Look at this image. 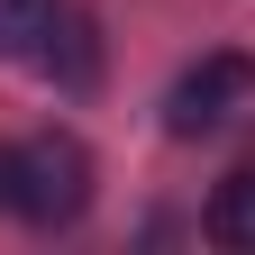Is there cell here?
Listing matches in <instances>:
<instances>
[{
	"label": "cell",
	"instance_id": "7a4b0ae2",
	"mask_svg": "<svg viewBox=\"0 0 255 255\" xmlns=\"http://www.w3.org/2000/svg\"><path fill=\"white\" fill-rule=\"evenodd\" d=\"M246 91H255V64H246V55H201V64L164 91V128H173V137H210Z\"/></svg>",
	"mask_w": 255,
	"mask_h": 255
},
{
	"label": "cell",
	"instance_id": "277c9868",
	"mask_svg": "<svg viewBox=\"0 0 255 255\" xmlns=\"http://www.w3.org/2000/svg\"><path fill=\"white\" fill-rule=\"evenodd\" d=\"M201 237H210V246H228V255H255V173H228V182L210 191Z\"/></svg>",
	"mask_w": 255,
	"mask_h": 255
},
{
	"label": "cell",
	"instance_id": "3957f363",
	"mask_svg": "<svg viewBox=\"0 0 255 255\" xmlns=\"http://www.w3.org/2000/svg\"><path fill=\"white\" fill-rule=\"evenodd\" d=\"M37 64H46L64 91H91V82H101V37H91V18L82 9H55V37H46Z\"/></svg>",
	"mask_w": 255,
	"mask_h": 255
},
{
	"label": "cell",
	"instance_id": "5b68a950",
	"mask_svg": "<svg viewBox=\"0 0 255 255\" xmlns=\"http://www.w3.org/2000/svg\"><path fill=\"white\" fill-rule=\"evenodd\" d=\"M55 9H64V0H0V55H9V64H37L46 37H55Z\"/></svg>",
	"mask_w": 255,
	"mask_h": 255
},
{
	"label": "cell",
	"instance_id": "8992f818",
	"mask_svg": "<svg viewBox=\"0 0 255 255\" xmlns=\"http://www.w3.org/2000/svg\"><path fill=\"white\" fill-rule=\"evenodd\" d=\"M0 210H18V146H0Z\"/></svg>",
	"mask_w": 255,
	"mask_h": 255
},
{
	"label": "cell",
	"instance_id": "6da1fadb",
	"mask_svg": "<svg viewBox=\"0 0 255 255\" xmlns=\"http://www.w3.org/2000/svg\"><path fill=\"white\" fill-rule=\"evenodd\" d=\"M18 210L37 219V228H73L91 210V155H82V137L46 128L37 146H18Z\"/></svg>",
	"mask_w": 255,
	"mask_h": 255
}]
</instances>
